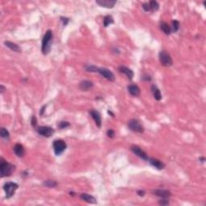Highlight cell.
I'll list each match as a JSON object with an SVG mask.
<instances>
[{
	"label": "cell",
	"instance_id": "6da1fadb",
	"mask_svg": "<svg viewBox=\"0 0 206 206\" xmlns=\"http://www.w3.org/2000/svg\"><path fill=\"white\" fill-rule=\"evenodd\" d=\"M53 32L51 30H48L44 35L42 40V47L41 51L44 55H48L50 53L51 48H52V42H53Z\"/></svg>",
	"mask_w": 206,
	"mask_h": 206
},
{
	"label": "cell",
	"instance_id": "7a4b0ae2",
	"mask_svg": "<svg viewBox=\"0 0 206 206\" xmlns=\"http://www.w3.org/2000/svg\"><path fill=\"white\" fill-rule=\"evenodd\" d=\"M15 166L12 163H8L2 157L0 159V175L1 177H7L11 176L13 171H15Z\"/></svg>",
	"mask_w": 206,
	"mask_h": 206
},
{
	"label": "cell",
	"instance_id": "3957f363",
	"mask_svg": "<svg viewBox=\"0 0 206 206\" xmlns=\"http://www.w3.org/2000/svg\"><path fill=\"white\" fill-rule=\"evenodd\" d=\"M53 147L56 156H60L67 148V144L62 139H56L53 142Z\"/></svg>",
	"mask_w": 206,
	"mask_h": 206
},
{
	"label": "cell",
	"instance_id": "277c9868",
	"mask_svg": "<svg viewBox=\"0 0 206 206\" xmlns=\"http://www.w3.org/2000/svg\"><path fill=\"white\" fill-rule=\"evenodd\" d=\"M19 188L18 183L14 182H8L3 185V190L6 193V198L9 199L12 197L15 194V190H17Z\"/></svg>",
	"mask_w": 206,
	"mask_h": 206
},
{
	"label": "cell",
	"instance_id": "5b68a950",
	"mask_svg": "<svg viewBox=\"0 0 206 206\" xmlns=\"http://www.w3.org/2000/svg\"><path fill=\"white\" fill-rule=\"evenodd\" d=\"M159 61L162 64V65L165 66V67H169L173 63L171 56L169 55V53H167L166 51H160L159 53Z\"/></svg>",
	"mask_w": 206,
	"mask_h": 206
},
{
	"label": "cell",
	"instance_id": "8992f818",
	"mask_svg": "<svg viewBox=\"0 0 206 206\" xmlns=\"http://www.w3.org/2000/svg\"><path fill=\"white\" fill-rule=\"evenodd\" d=\"M128 127L131 131H134V132H136V133L142 134L143 133L144 131V128L143 126H142L139 122H138L137 119H131V120L128 122Z\"/></svg>",
	"mask_w": 206,
	"mask_h": 206
},
{
	"label": "cell",
	"instance_id": "52a82bcc",
	"mask_svg": "<svg viewBox=\"0 0 206 206\" xmlns=\"http://www.w3.org/2000/svg\"><path fill=\"white\" fill-rule=\"evenodd\" d=\"M36 131H37V133L39 135L43 136V137H46V138H49L52 135H53V134L55 133L54 129L50 127V126H39Z\"/></svg>",
	"mask_w": 206,
	"mask_h": 206
},
{
	"label": "cell",
	"instance_id": "ba28073f",
	"mask_svg": "<svg viewBox=\"0 0 206 206\" xmlns=\"http://www.w3.org/2000/svg\"><path fill=\"white\" fill-rule=\"evenodd\" d=\"M131 150L135 156H137L138 157H139V158H141L142 159H143V160L148 161L149 157L148 156H147V154L144 151H143L139 147L133 145V146L131 147Z\"/></svg>",
	"mask_w": 206,
	"mask_h": 206
},
{
	"label": "cell",
	"instance_id": "9c48e42d",
	"mask_svg": "<svg viewBox=\"0 0 206 206\" xmlns=\"http://www.w3.org/2000/svg\"><path fill=\"white\" fill-rule=\"evenodd\" d=\"M98 73L102 76L103 77H105L106 80H110V81H114L115 80V77L112 72L110 69L106 68H98Z\"/></svg>",
	"mask_w": 206,
	"mask_h": 206
},
{
	"label": "cell",
	"instance_id": "30bf717a",
	"mask_svg": "<svg viewBox=\"0 0 206 206\" xmlns=\"http://www.w3.org/2000/svg\"><path fill=\"white\" fill-rule=\"evenodd\" d=\"M96 3L102 8H113L117 3V1L115 0H97Z\"/></svg>",
	"mask_w": 206,
	"mask_h": 206
},
{
	"label": "cell",
	"instance_id": "8fae6325",
	"mask_svg": "<svg viewBox=\"0 0 206 206\" xmlns=\"http://www.w3.org/2000/svg\"><path fill=\"white\" fill-rule=\"evenodd\" d=\"M152 192L154 195L160 197L161 199H168L171 196V192L168 190H164V189H156V190H154Z\"/></svg>",
	"mask_w": 206,
	"mask_h": 206
},
{
	"label": "cell",
	"instance_id": "7c38bea8",
	"mask_svg": "<svg viewBox=\"0 0 206 206\" xmlns=\"http://www.w3.org/2000/svg\"><path fill=\"white\" fill-rule=\"evenodd\" d=\"M89 114L95 122L96 126H98V128H101V117L100 113L95 110H92V111H89Z\"/></svg>",
	"mask_w": 206,
	"mask_h": 206
},
{
	"label": "cell",
	"instance_id": "4fadbf2b",
	"mask_svg": "<svg viewBox=\"0 0 206 206\" xmlns=\"http://www.w3.org/2000/svg\"><path fill=\"white\" fill-rule=\"evenodd\" d=\"M148 162L150 163L151 166L155 167L156 168H157L158 170H162L165 168V164L162 162L159 159H157L155 158H149Z\"/></svg>",
	"mask_w": 206,
	"mask_h": 206
},
{
	"label": "cell",
	"instance_id": "5bb4252c",
	"mask_svg": "<svg viewBox=\"0 0 206 206\" xmlns=\"http://www.w3.org/2000/svg\"><path fill=\"white\" fill-rule=\"evenodd\" d=\"M118 71H119L121 73L125 74V75L127 77V78L130 79V80H132V79H133L134 72L131 70V68H127L126 66H120V67L118 68Z\"/></svg>",
	"mask_w": 206,
	"mask_h": 206
},
{
	"label": "cell",
	"instance_id": "9a60e30c",
	"mask_svg": "<svg viewBox=\"0 0 206 206\" xmlns=\"http://www.w3.org/2000/svg\"><path fill=\"white\" fill-rule=\"evenodd\" d=\"M14 152L18 157H23L24 154H25V151H24V147L22 144L20 143H16L14 147Z\"/></svg>",
	"mask_w": 206,
	"mask_h": 206
},
{
	"label": "cell",
	"instance_id": "2e32d148",
	"mask_svg": "<svg viewBox=\"0 0 206 206\" xmlns=\"http://www.w3.org/2000/svg\"><path fill=\"white\" fill-rule=\"evenodd\" d=\"M93 83L90 80H82L81 82H80L79 87L82 91H88L90 89L93 88Z\"/></svg>",
	"mask_w": 206,
	"mask_h": 206
},
{
	"label": "cell",
	"instance_id": "e0dca14e",
	"mask_svg": "<svg viewBox=\"0 0 206 206\" xmlns=\"http://www.w3.org/2000/svg\"><path fill=\"white\" fill-rule=\"evenodd\" d=\"M80 198L89 204L97 203V200H96L95 197H93V196L89 195V194H87V193H81L80 195Z\"/></svg>",
	"mask_w": 206,
	"mask_h": 206
},
{
	"label": "cell",
	"instance_id": "ac0fdd59",
	"mask_svg": "<svg viewBox=\"0 0 206 206\" xmlns=\"http://www.w3.org/2000/svg\"><path fill=\"white\" fill-rule=\"evenodd\" d=\"M4 44L6 47H8V48H10L11 50H12L13 52L15 53H21V48L18 44L11 42V41H4Z\"/></svg>",
	"mask_w": 206,
	"mask_h": 206
},
{
	"label": "cell",
	"instance_id": "d6986e66",
	"mask_svg": "<svg viewBox=\"0 0 206 206\" xmlns=\"http://www.w3.org/2000/svg\"><path fill=\"white\" fill-rule=\"evenodd\" d=\"M127 89H128V92L130 94L134 97H137L140 94V89L136 85H131L127 87Z\"/></svg>",
	"mask_w": 206,
	"mask_h": 206
},
{
	"label": "cell",
	"instance_id": "ffe728a7",
	"mask_svg": "<svg viewBox=\"0 0 206 206\" xmlns=\"http://www.w3.org/2000/svg\"><path fill=\"white\" fill-rule=\"evenodd\" d=\"M151 92H152V94H153L156 100L160 101L162 99V94H161L160 90L159 89L157 86H155V85L151 86Z\"/></svg>",
	"mask_w": 206,
	"mask_h": 206
},
{
	"label": "cell",
	"instance_id": "44dd1931",
	"mask_svg": "<svg viewBox=\"0 0 206 206\" xmlns=\"http://www.w3.org/2000/svg\"><path fill=\"white\" fill-rule=\"evenodd\" d=\"M160 28L161 30L163 31V32L165 34V35H170L171 33V27L166 23V22H162L160 23Z\"/></svg>",
	"mask_w": 206,
	"mask_h": 206
},
{
	"label": "cell",
	"instance_id": "7402d4cb",
	"mask_svg": "<svg viewBox=\"0 0 206 206\" xmlns=\"http://www.w3.org/2000/svg\"><path fill=\"white\" fill-rule=\"evenodd\" d=\"M114 23V19L111 15H106L103 19V26L105 28H107L109 25Z\"/></svg>",
	"mask_w": 206,
	"mask_h": 206
},
{
	"label": "cell",
	"instance_id": "603a6c76",
	"mask_svg": "<svg viewBox=\"0 0 206 206\" xmlns=\"http://www.w3.org/2000/svg\"><path fill=\"white\" fill-rule=\"evenodd\" d=\"M148 3L151 11H156L159 10V4L158 3V2H156L155 0H152V1H150Z\"/></svg>",
	"mask_w": 206,
	"mask_h": 206
},
{
	"label": "cell",
	"instance_id": "cb8c5ba5",
	"mask_svg": "<svg viewBox=\"0 0 206 206\" xmlns=\"http://www.w3.org/2000/svg\"><path fill=\"white\" fill-rule=\"evenodd\" d=\"M180 22L178 20H173L171 22V30L172 32H177L180 29Z\"/></svg>",
	"mask_w": 206,
	"mask_h": 206
},
{
	"label": "cell",
	"instance_id": "d4e9b609",
	"mask_svg": "<svg viewBox=\"0 0 206 206\" xmlns=\"http://www.w3.org/2000/svg\"><path fill=\"white\" fill-rule=\"evenodd\" d=\"M43 184L45 187H48V188H55L57 185V182L53 180H48L44 181Z\"/></svg>",
	"mask_w": 206,
	"mask_h": 206
},
{
	"label": "cell",
	"instance_id": "484cf974",
	"mask_svg": "<svg viewBox=\"0 0 206 206\" xmlns=\"http://www.w3.org/2000/svg\"><path fill=\"white\" fill-rule=\"evenodd\" d=\"M0 135L3 138H5V139H8L9 137H10V134L8 132V131L4 127H2L1 130H0Z\"/></svg>",
	"mask_w": 206,
	"mask_h": 206
},
{
	"label": "cell",
	"instance_id": "4316f807",
	"mask_svg": "<svg viewBox=\"0 0 206 206\" xmlns=\"http://www.w3.org/2000/svg\"><path fill=\"white\" fill-rule=\"evenodd\" d=\"M85 68L87 72H91V73H98V68H97L96 66L92 65H87L85 66Z\"/></svg>",
	"mask_w": 206,
	"mask_h": 206
},
{
	"label": "cell",
	"instance_id": "83f0119b",
	"mask_svg": "<svg viewBox=\"0 0 206 206\" xmlns=\"http://www.w3.org/2000/svg\"><path fill=\"white\" fill-rule=\"evenodd\" d=\"M69 126H70L69 123H68V122H66V121H62V122H60V123H59V125H58V126H59V128L60 129H65L67 128V127H68Z\"/></svg>",
	"mask_w": 206,
	"mask_h": 206
},
{
	"label": "cell",
	"instance_id": "f1b7e54d",
	"mask_svg": "<svg viewBox=\"0 0 206 206\" xmlns=\"http://www.w3.org/2000/svg\"><path fill=\"white\" fill-rule=\"evenodd\" d=\"M142 8H143V10L145 11H147V12H148V11H151V9H150V6H149L148 3H143V5H142Z\"/></svg>",
	"mask_w": 206,
	"mask_h": 206
},
{
	"label": "cell",
	"instance_id": "f546056e",
	"mask_svg": "<svg viewBox=\"0 0 206 206\" xmlns=\"http://www.w3.org/2000/svg\"><path fill=\"white\" fill-rule=\"evenodd\" d=\"M106 134H107V136H108L109 138H114V135H115V132H114V130H112V129H110V130H108L107 131V132H106Z\"/></svg>",
	"mask_w": 206,
	"mask_h": 206
},
{
	"label": "cell",
	"instance_id": "4dcf8cb0",
	"mask_svg": "<svg viewBox=\"0 0 206 206\" xmlns=\"http://www.w3.org/2000/svg\"><path fill=\"white\" fill-rule=\"evenodd\" d=\"M60 20H61V22H62L64 26L67 25V24L68 23V22H69V19L65 18V17H60Z\"/></svg>",
	"mask_w": 206,
	"mask_h": 206
},
{
	"label": "cell",
	"instance_id": "1f68e13d",
	"mask_svg": "<svg viewBox=\"0 0 206 206\" xmlns=\"http://www.w3.org/2000/svg\"><path fill=\"white\" fill-rule=\"evenodd\" d=\"M159 204H161V205H168L169 204L168 199H163V200H161V201L159 202Z\"/></svg>",
	"mask_w": 206,
	"mask_h": 206
},
{
	"label": "cell",
	"instance_id": "d6a6232c",
	"mask_svg": "<svg viewBox=\"0 0 206 206\" xmlns=\"http://www.w3.org/2000/svg\"><path fill=\"white\" fill-rule=\"evenodd\" d=\"M32 126H34L35 127V126H36V124H37V120H36V118H35V116H32Z\"/></svg>",
	"mask_w": 206,
	"mask_h": 206
},
{
	"label": "cell",
	"instance_id": "836d02e7",
	"mask_svg": "<svg viewBox=\"0 0 206 206\" xmlns=\"http://www.w3.org/2000/svg\"><path fill=\"white\" fill-rule=\"evenodd\" d=\"M137 194H138V196H144V195H145V191H143V190H138V191H137Z\"/></svg>",
	"mask_w": 206,
	"mask_h": 206
},
{
	"label": "cell",
	"instance_id": "e575fe53",
	"mask_svg": "<svg viewBox=\"0 0 206 206\" xmlns=\"http://www.w3.org/2000/svg\"><path fill=\"white\" fill-rule=\"evenodd\" d=\"M143 80H151V77L150 76H145V77H143V78H142Z\"/></svg>",
	"mask_w": 206,
	"mask_h": 206
},
{
	"label": "cell",
	"instance_id": "d590c367",
	"mask_svg": "<svg viewBox=\"0 0 206 206\" xmlns=\"http://www.w3.org/2000/svg\"><path fill=\"white\" fill-rule=\"evenodd\" d=\"M0 88H1V89H0V90H1V91H0V92H1V93H3V92H4V91L6 90V88H5V87H4V86H3V85H1V86H0Z\"/></svg>",
	"mask_w": 206,
	"mask_h": 206
},
{
	"label": "cell",
	"instance_id": "8d00e7d4",
	"mask_svg": "<svg viewBox=\"0 0 206 206\" xmlns=\"http://www.w3.org/2000/svg\"><path fill=\"white\" fill-rule=\"evenodd\" d=\"M45 108H46V106H44L42 108H41V111H40V115H43V114H44V111H45Z\"/></svg>",
	"mask_w": 206,
	"mask_h": 206
},
{
	"label": "cell",
	"instance_id": "74e56055",
	"mask_svg": "<svg viewBox=\"0 0 206 206\" xmlns=\"http://www.w3.org/2000/svg\"><path fill=\"white\" fill-rule=\"evenodd\" d=\"M108 114H111V115H112V117H114V114L112 113L111 111H108Z\"/></svg>",
	"mask_w": 206,
	"mask_h": 206
},
{
	"label": "cell",
	"instance_id": "f35d334b",
	"mask_svg": "<svg viewBox=\"0 0 206 206\" xmlns=\"http://www.w3.org/2000/svg\"><path fill=\"white\" fill-rule=\"evenodd\" d=\"M200 159H201V162H202V163H204V161H205V159L204 158V157H201V158Z\"/></svg>",
	"mask_w": 206,
	"mask_h": 206
}]
</instances>
